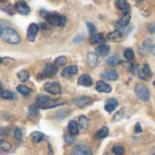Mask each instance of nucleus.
<instances>
[{
    "label": "nucleus",
    "mask_w": 155,
    "mask_h": 155,
    "mask_svg": "<svg viewBox=\"0 0 155 155\" xmlns=\"http://www.w3.org/2000/svg\"><path fill=\"white\" fill-rule=\"evenodd\" d=\"M0 38L8 44H18L21 40L18 33L11 28H7L0 31Z\"/></svg>",
    "instance_id": "nucleus-1"
},
{
    "label": "nucleus",
    "mask_w": 155,
    "mask_h": 155,
    "mask_svg": "<svg viewBox=\"0 0 155 155\" xmlns=\"http://www.w3.org/2000/svg\"><path fill=\"white\" fill-rule=\"evenodd\" d=\"M37 106L41 108V109H49V108H54L58 105H62L65 102H60L57 99H51L48 96H38L37 98Z\"/></svg>",
    "instance_id": "nucleus-2"
},
{
    "label": "nucleus",
    "mask_w": 155,
    "mask_h": 155,
    "mask_svg": "<svg viewBox=\"0 0 155 155\" xmlns=\"http://www.w3.org/2000/svg\"><path fill=\"white\" fill-rule=\"evenodd\" d=\"M47 21L53 26H57L59 28H63L65 27L66 23H67V18L65 16L62 15H58L56 13H49V15L47 17Z\"/></svg>",
    "instance_id": "nucleus-3"
},
{
    "label": "nucleus",
    "mask_w": 155,
    "mask_h": 155,
    "mask_svg": "<svg viewBox=\"0 0 155 155\" xmlns=\"http://www.w3.org/2000/svg\"><path fill=\"white\" fill-rule=\"evenodd\" d=\"M58 72V67L55 64L52 63H48L41 74L38 76L39 80H44V79H49V78L55 76Z\"/></svg>",
    "instance_id": "nucleus-4"
},
{
    "label": "nucleus",
    "mask_w": 155,
    "mask_h": 155,
    "mask_svg": "<svg viewBox=\"0 0 155 155\" xmlns=\"http://www.w3.org/2000/svg\"><path fill=\"white\" fill-rule=\"evenodd\" d=\"M135 92L140 100L146 101L150 98V91L148 87L144 83H137L135 86Z\"/></svg>",
    "instance_id": "nucleus-5"
},
{
    "label": "nucleus",
    "mask_w": 155,
    "mask_h": 155,
    "mask_svg": "<svg viewBox=\"0 0 155 155\" xmlns=\"http://www.w3.org/2000/svg\"><path fill=\"white\" fill-rule=\"evenodd\" d=\"M45 91L47 92H49L50 94H60L61 93V87L59 85V83L58 82H49L47 83L44 87Z\"/></svg>",
    "instance_id": "nucleus-6"
},
{
    "label": "nucleus",
    "mask_w": 155,
    "mask_h": 155,
    "mask_svg": "<svg viewBox=\"0 0 155 155\" xmlns=\"http://www.w3.org/2000/svg\"><path fill=\"white\" fill-rule=\"evenodd\" d=\"M15 8L16 10L20 14V15H23V16H27L30 13V8L29 6L24 2V1H18L16 3L15 5Z\"/></svg>",
    "instance_id": "nucleus-7"
},
{
    "label": "nucleus",
    "mask_w": 155,
    "mask_h": 155,
    "mask_svg": "<svg viewBox=\"0 0 155 155\" xmlns=\"http://www.w3.org/2000/svg\"><path fill=\"white\" fill-rule=\"evenodd\" d=\"M73 153L75 155H92V151L91 148L84 144L76 146L73 150Z\"/></svg>",
    "instance_id": "nucleus-8"
},
{
    "label": "nucleus",
    "mask_w": 155,
    "mask_h": 155,
    "mask_svg": "<svg viewBox=\"0 0 155 155\" xmlns=\"http://www.w3.org/2000/svg\"><path fill=\"white\" fill-rule=\"evenodd\" d=\"M91 102H92L91 98L87 97V96H82L81 98H77L74 101V104L79 108H84V107L90 105Z\"/></svg>",
    "instance_id": "nucleus-9"
},
{
    "label": "nucleus",
    "mask_w": 155,
    "mask_h": 155,
    "mask_svg": "<svg viewBox=\"0 0 155 155\" xmlns=\"http://www.w3.org/2000/svg\"><path fill=\"white\" fill-rule=\"evenodd\" d=\"M38 29H39V27L37 24L33 23V24L29 25L28 29V38L29 41H31V42L35 41L37 34L38 32Z\"/></svg>",
    "instance_id": "nucleus-10"
},
{
    "label": "nucleus",
    "mask_w": 155,
    "mask_h": 155,
    "mask_svg": "<svg viewBox=\"0 0 155 155\" xmlns=\"http://www.w3.org/2000/svg\"><path fill=\"white\" fill-rule=\"evenodd\" d=\"M140 78L141 80H145V81H148L150 79V78H152V72L150 70L149 64L143 65L141 70L140 71Z\"/></svg>",
    "instance_id": "nucleus-11"
},
{
    "label": "nucleus",
    "mask_w": 155,
    "mask_h": 155,
    "mask_svg": "<svg viewBox=\"0 0 155 155\" xmlns=\"http://www.w3.org/2000/svg\"><path fill=\"white\" fill-rule=\"evenodd\" d=\"M92 83H93V81L91 79V77L87 74L81 76L79 78V80H78V84L83 87H91Z\"/></svg>",
    "instance_id": "nucleus-12"
},
{
    "label": "nucleus",
    "mask_w": 155,
    "mask_h": 155,
    "mask_svg": "<svg viewBox=\"0 0 155 155\" xmlns=\"http://www.w3.org/2000/svg\"><path fill=\"white\" fill-rule=\"evenodd\" d=\"M78 71H79V69H78L77 66L75 65H72V66H68L67 68H65L62 72H61V76L64 77V78H69L73 75H76L78 73Z\"/></svg>",
    "instance_id": "nucleus-13"
},
{
    "label": "nucleus",
    "mask_w": 155,
    "mask_h": 155,
    "mask_svg": "<svg viewBox=\"0 0 155 155\" xmlns=\"http://www.w3.org/2000/svg\"><path fill=\"white\" fill-rule=\"evenodd\" d=\"M96 90L99 92H104V93H110L112 91V88L106 82L102 81H99L96 83Z\"/></svg>",
    "instance_id": "nucleus-14"
},
{
    "label": "nucleus",
    "mask_w": 155,
    "mask_h": 155,
    "mask_svg": "<svg viewBox=\"0 0 155 155\" xmlns=\"http://www.w3.org/2000/svg\"><path fill=\"white\" fill-rule=\"evenodd\" d=\"M117 107H118V101L113 98L107 100L105 102V105H104V109L108 112H112Z\"/></svg>",
    "instance_id": "nucleus-15"
},
{
    "label": "nucleus",
    "mask_w": 155,
    "mask_h": 155,
    "mask_svg": "<svg viewBox=\"0 0 155 155\" xmlns=\"http://www.w3.org/2000/svg\"><path fill=\"white\" fill-rule=\"evenodd\" d=\"M87 61L90 67L91 68H95L98 65L99 62V57L96 53L94 52H90L88 53V57H87Z\"/></svg>",
    "instance_id": "nucleus-16"
},
{
    "label": "nucleus",
    "mask_w": 155,
    "mask_h": 155,
    "mask_svg": "<svg viewBox=\"0 0 155 155\" xmlns=\"http://www.w3.org/2000/svg\"><path fill=\"white\" fill-rule=\"evenodd\" d=\"M103 80L106 81H115L119 78V74L116 70H107L104 73H102Z\"/></svg>",
    "instance_id": "nucleus-17"
},
{
    "label": "nucleus",
    "mask_w": 155,
    "mask_h": 155,
    "mask_svg": "<svg viewBox=\"0 0 155 155\" xmlns=\"http://www.w3.org/2000/svg\"><path fill=\"white\" fill-rule=\"evenodd\" d=\"M110 46L107 45V44H101L100 46H98L95 49V53L97 55H100V56H106L109 52H110Z\"/></svg>",
    "instance_id": "nucleus-18"
},
{
    "label": "nucleus",
    "mask_w": 155,
    "mask_h": 155,
    "mask_svg": "<svg viewBox=\"0 0 155 155\" xmlns=\"http://www.w3.org/2000/svg\"><path fill=\"white\" fill-rule=\"evenodd\" d=\"M90 42L91 45H95V44H98V43H102L104 44L106 42V39L103 36V34L101 33H99V34H96L94 36H92L90 39Z\"/></svg>",
    "instance_id": "nucleus-19"
},
{
    "label": "nucleus",
    "mask_w": 155,
    "mask_h": 155,
    "mask_svg": "<svg viewBox=\"0 0 155 155\" xmlns=\"http://www.w3.org/2000/svg\"><path fill=\"white\" fill-rule=\"evenodd\" d=\"M68 131L71 135H77L79 134V125H78V122L76 120H70L68 126Z\"/></svg>",
    "instance_id": "nucleus-20"
},
{
    "label": "nucleus",
    "mask_w": 155,
    "mask_h": 155,
    "mask_svg": "<svg viewBox=\"0 0 155 155\" xmlns=\"http://www.w3.org/2000/svg\"><path fill=\"white\" fill-rule=\"evenodd\" d=\"M130 20V15L129 13H124L122 15V17L120 18V21L118 22V26L120 28H125V27L128 26Z\"/></svg>",
    "instance_id": "nucleus-21"
},
{
    "label": "nucleus",
    "mask_w": 155,
    "mask_h": 155,
    "mask_svg": "<svg viewBox=\"0 0 155 155\" xmlns=\"http://www.w3.org/2000/svg\"><path fill=\"white\" fill-rule=\"evenodd\" d=\"M122 38H123V34H122V32H121L120 29L114 30V31H112L111 33H110V34L108 35V38L110 39V40H112V41L120 40Z\"/></svg>",
    "instance_id": "nucleus-22"
},
{
    "label": "nucleus",
    "mask_w": 155,
    "mask_h": 155,
    "mask_svg": "<svg viewBox=\"0 0 155 155\" xmlns=\"http://www.w3.org/2000/svg\"><path fill=\"white\" fill-rule=\"evenodd\" d=\"M116 5L118 8L124 13H128V11L130 10V5L125 0H119V1L116 2Z\"/></svg>",
    "instance_id": "nucleus-23"
},
{
    "label": "nucleus",
    "mask_w": 155,
    "mask_h": 155,
    "mask_svg": "<svg viewBox=\"0 0 155 155\" xmlns=\"http://www.w3.org/2000/svg\"><path fill=\"white\" fill-rule=\"evenodd\" d=\"M107 64L108 65H110V66H116L118 64H120V62H121L120 60V58L119 55H112L110 57H109L106 60Z\"/></svg>",
    "instance_id": "nucleus-24"
},
{
    "label": "nucleus",
    "mask_w": 155,
    "mask_h": 155,
    "mask_svg": "<svg viewBox=\"0 0 155 155\" xmlns=\"http://www.w3.org/2000/svg\"><path fill=\"white\" fill-rule=\"evenodd\" d=\"M17 91L21 94V95H23V96H25V97H28V96H29L30 95V93H31V90L28 88V87H27V86H25V85H18V87H17Z\"/></svg>",
    "instance_id": "nucleus-25"
},
{
    "label": "nucleus",
    "mask_w": 155,
    "mask_h": 155,
    "mask_svg": "<svg viewBox=\"0 0 155 155\" xmlns=\"http://www.w3.org/2000/svg\"><path fill=\"white\" fill-rule=\"evenodd\" d=\"M79 121H80V126H81V129L86 130V129L89 128V126H90V120L86 116H84V115L80 116L79 117Z\"/></svg>",
    "instance_id": "nucleus-26"
},
{
    "label": "nucleus",
    "mask_w": 155,
    "mask_h": 155,
    "mask_svg": "<svg viewBox=\"0 0 155 155\" xmlns=\"http://www.w3.org/2000/svg\"><path fill=\"white\" fill-rule=\"evenodd\" d=\"M108 134H109V128L106 127V126H104V127H102L101 130H99L96 132L95 137L98 138V139H103V138L107 137Z\"/></svg>",
    "instance_id": "nucleus-27"
},
{
    "label": "nucleus",
    "mask_w": 155,
    "mask_h": 155,
    "mask_svg": "<svg viewBox=\"0 0 155 155\" xmlns=\"http://www.w3.org/2000/svg\"><path fill=\"white\" fill-rule=\"evenodd\" d=\"M45 135L39 131H35L31 134V140L33 142H40L44 140Z\"/></svg>",
    "instance_id": "nucleus-28"
},
{
    "label": "nucleus",
    "mask_w": 155,
    "mask_h": 155,
    "mask_svg": "<svg viewBox=\"0 0 155 155\" xmlns=\"http://www.w3.org/2000/svg\"><path fill=\"white\" fill-rule=\"evenodd\" d=\"M18 78L19 79L20 81L22 82H25L28 80V78H29V72L26 69H22L20 70L18 73Z\"/></svg>",
    "instance_id": "nucleus-29"
},
{
    "label": "nucleus",
    "mask_w": 155,
    "mask_h": 155,
    "mask_svg": "<svg viewBox=\"0 0 155 155\" xmlns=\"http://www.w3.org/2000/svg\"><path fill=\"white\" fill-rule=\"evenodd\" d=\"M16 97V94L11 91H4L2 93H1V98L4 99V100H13L14 98Z\"/></svg>",
    "instance_id": "nucleus-30"
},
{
    "label": "nucleus",
    "mask_w": 155,
    "mask_h": 155,
    "mask_svg": "<svg viewBox=\"0 0 155 155\" xmlns=\"http://www.w3.org/2000/svg\"><path fill=\"white\" fill-rule=\"evenodd\" d=\"M39 113V109L37 105H30L28 107V114L32 117L38 116Z\"/></svg>",
    "instance_id": "nucleus-31"
},
{
    "label": "nucleus",
    "mask_w": 155,
    "mask_h": 155,
    "mask_svg": "<svg viewBox=\"0 0 155 155\" xmlns=\"http://www.w3.org/2000/svg\"><path fill=\"white\" fill-rule=\"evenodd\" d=\"M0 148L5 151H8L12 149V145L5 140H0Z\"/></svg>",
    "instance_id": "nucleus-32"
},
{
    "label": "nucleus",
    "mask_w": 155,
    "mask_h": 155,
    "mask_svg": "<svg viewBox=\"0 0 155 155\" xmlns=\"http://www.w3.org/2000/svg\"><path fill=\"white\" fill-rule=\"evenodd\" d=\"M124 57L128 59V60H131L134 58V52H133V49L130 48H128L125 49L124 51Z\"/></svg>",
    "instance_id": "nucleus-33"
},
{
    "label": "nucleus",
    "mask_w": 155,
    "mask_h": 155,
    "mask_svg": "<svg viewBox=\"0 0 155 155\" xmlns=\"http://www.w3.org/2000/svg\"><path fill=\"white\" fill-rule=\"evenodd\" d=\"M67 58L65 56H60L55 59V65L56 66H64L67 64Z\"/></svg>",
    "instance_id": "nucleus-34"
},
{
    "label": "nucleus",
    "mask_w": 155,
    "mask_h": 155,
    "mask_svg": "<svg viewBox=\"0 0 155 155\" xmlns=\"http://www.w3.org/2000/svg\"><path fill=\"white\" fill-rule=\"evenodd\" d=\"M112 152L115 155H123L124 153V149L120 146H114L112 148Z\"/></svg>",
    "instance_id": "nucleus-35"
},
{
    "label": "nucleus",
    "mask_w": 155,
    "mask_h": 155,
    "mask_svg": "<svg viewBox=\"0 0 155 155\" xmlns=\"http://www.w3.org/2000/svg\"><path fill=\"white\" fill-rule=\"evenodd\" d=\"M14 137L17 140H22V138H23V133L21 131L20 129L17 128L14 131Z\"/></svg>",
    "instance_id": "nucleus-36"
},
{
    "label": "nucleus",
    "mask_w": 155,
    "mask_h": 155,
    "mask_svg": "<svg viewBox=\"0 0 155 155\" xmlns=\"http://www.w3.org/2000/svg\"><path fill=\"white\" fill-rule=\"evenodd\" d=\"M87 28H88V29H89L90 34H94V33L97 31L96 27H95L94 24H93L92 22H91V21H88V22H87Z\"/></svg>",
    "instance_id": "nucleus-37"
},
{
    "label": "nucleus",
    "mask_w": 155,
    "mask_h": 155,
    "mask_svg": "<svg viewBox=\"0 0 155 155\" xmlns=\"http://www.w3.org/2000/svg\"><path fill=\"white\" fill-rule=\"evenodd\" d=\"M64 140L68 144H71L75 141V137L70 135H64Z\"/></svg>",
    "instance_id": "nucleus-38"
},
{
    "label": "nucleus",
    "mask_w": 155,
    "mask_h": 155,
    "mask_svg": "<svg viewBox=\"0 0 155 155\" xmlns=\"http://www.w3.org/2000/svg\"><path fill=\"white\" fill-rule=\"evenodd\" d=\"M10 25V23L8 21H5V20H2L0 19V29H4V28H7V27H8Z\"/></svg>",
    "instance_id": "nucleus-39"
},
{
    "label": "nucleus",
    "mask_w": 155,
    "mask_h": 155,
    "mask_svg": "<svg viewBox=\"0 0 155 155\" xmlns=\"http://www.w3.org/2000/svg\"><path fill=\"white\" fill-rule=\"evenodd\" d=\"M9 133V130L8 128H3L0 130V135L1 136H4V137H7Z\"/></svg>",
    "instance_id": "nucleus-40"
},
{
    "label": "nucleus",
    "mask_w": 155,
    "mask_h": 155,
    "mask_svg": "<svg viewBox=\"0 0 155 155\" xmlns=\"http://www.w3.org/2000/svg\"><path fill=\"white\" fill-rule=\"evenodd\" d=\"M141 126H140V124L139 123V122H137L136 123V125H135V127H134V132L135 133H140V132H141Z\"/></svg>",
    "instance_id": "nucleus-41"
},
{
    "label": "nucleus",
    "mask_w": 155,
    "mask_h": 155,
    "mask_svg": "<svg viewBox=\"0 0 155 155\" xmlns=\"http://www.w3.org/2000/svg\"><path fill=\"white\" fill-rule=\"evenodd\" d=\"M84 38V36H81V35H79L77 38H74V42H76V43H79V42H81L82 39Z\"/></svg>",
    "instance_id": "nucleus-42"
},
{
    "label": "nucleus",
    "mask_w": 155,
    "mask_h": 155,
    "mask_svg": "<svg viewBox=\"0 0 155 155\" xmlns=\"http://www.w3.org/2000/svg\"><path fill=\"white\" fill-rule=\"evenodd\" d=\"M148 30H149V32H150V33H155V26L154 25H149V27H148Z\"/></svg>",
    "instance_id": "nucleus-43"
},
{
    "label": "nucleus",
    "mask_w": 155,
    "mask_h": 155,
    "mask_svg": "<svg viewBox=\"0 0 155 155\" xmlns=\"http://www.w3.org/2000/svg\"><path fill=\"white\" fill-rule=\"evenodd\" d=\"M40 26H42L41 28H42L43 29H48V28H47L48 26H47L46 24H44V23H40Z\"/></svg>",
    "instance_id": "nucleus-44"
},
{
    "label": "nucleus",
    "mask_w": 155,
    "mask_h": 155,
    "mask_svg": "<svg viewBox=\"0 0 155 155\" xmlns=\"http://www.w3.org/2000/svg\"><path fill=\"white\" fill-rule=\"evenodd\" d=\"M4 91H3V85L1 83V81H0V93H2Z\"/></svg>",
    "instance_id": "nucleus-45"
},
{
    "label": "nucleus",
    "mask_w": 155,
    "mask_h": 155,
    "mask_svg": "<svg viewBox=\"0 0 155 155\" xmlns=\"http://www.w3.org/2000/svg\"><path fill=\"white\" fill-rule=\"evenodd\" d=\"M2 61H3V58H0V64L2 63Z\"/></svg>",
    "instance_id": "nucleus-46"
},
{
    "label": "nucleus",
    "mask_w": 155,
    "mask_h": 155,
    "mask_svg": "<svg viewBox=\"0 0 155 155\" xmlns=\"http://www.w3.org/2000/svg\"><path fill=\"white\" fill-rule=\"evenodd\" d=\"M153 86H154V88H155V81L153 82Z\"/></svg>",
    "instance_id": "nucleus-47"
}]
</instances>
